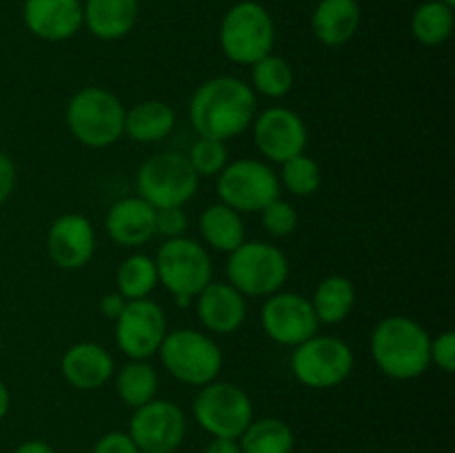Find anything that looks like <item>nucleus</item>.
I'll list each match as a JSON object with an SVG mask.
<instances>
[{
	"instance_id": "36",
	"label": "nucleus",
	"mask_w": 455,
	"mask_h": 453,
	"mask_svg": "<svg viewBox=\"0 0 455 453\" xmlns=\"http://www.w3.org/2000/svg\"><path fill=\"white\" fill-rule=\"evenodd\" d=\"M92 453H140L138 447L133 444V440L129 438V433L124 431H111L105 433L96 444H93Z\"/></svg>"
},
{
	"instance_id": "31",
	"label": "nucleus",
	"mask_w": 455,
	"mask_h": 453,
	"mask_svg": "<svg viewBox=\"0 0 455 453\" xmlns=\"http://www.w3.org/2000/svg\"><path fill=\"white\" fill-rule=\"evenodd\" d=\"M283 171H280L278 180L284 189L289 191L296 198H309L323 185V173H320V164L314 158H309L307 154L293 155L287 163L280 164Z\"/></svg>"
},
{
	"instance_id": "38",
	"label": "nucleus",
	"mask_w": 455,
	"mask_h": 453,
	"mask_svg": "<svg viewBox=\"0 0 455 453\" xmlns=\"http://www.w3.org/2000/svg\"><path fill=\"white\" fill-rule=\"evenodd\" d=\"M124 305H127V300H124L118 291L107 293V296H102V300H100V314L105 315V318L116 320L120 314H123Z\"/></svg>"
},
{
	"instance_id": "5",
	"label": "nucleus",
	"mask_w": 455,
	"mask_h": 453,
	"mask_svg": "<svg viewBox=\"0 0 455 453\" xmlns=\"http://www.w3.org/2000/svg\"><path fill=\"white\" fill-rule=\"evenodd\" d=\"M218 40H220L222 53L231 62L251 67L260 58L274 53L275 22L260 3L243 0L225 13Z\"/></svg>"
},
{
	"instance_id": "34",
	"label": "nucleus",
	"mask_w": 455,
	"mask_h": 453,
	"mask_svg": "<svg viewBox=\"0 0 455 453\" xmlns=\"http://www.w3.org/2000/svg\"><path fill=\"white\" fill-rule=\"evenodd\" d=\"M187 213L182 207L156 209V235H164L167 240L180 238L187 231Z\"/></svg>"
},
{
	"instance_id": "11",
	"label": "nucleus",
	"mask_w": 455,
	"mask_h": 453,
	"mask_svg": "<svg viewBox=\"0 0 455 453\" xmlns=\"http://www.w3.org/2000/svg\"><path fill=\"white\" fill-rule=\"evenodd\" d=\"M354 349L336 336H318L293 346L291 371L300 385L311 389H333L351 376Z\"/></svg>"
},
{
	"instance_id": "8",
	"label": "nucleus",
	"mask_w": 455,
	"mask_h": 453,
	"mask_svg": "<svg viewBox=\"0 0 455 453\" xmlns=\"http://www.w3.org/2000/svg\"><path fill=\"white\" fill-rule=\"evenodd\" d=\"M198 173L178 151L149 155L136 173L138 195L154 209L182 207L198 194Z\"/></svg>"
},
{
	"instance_id": "4",
	"label": "nucleus",
	"mask_w": 455,
	"mask_h": 453,
	"mask_svg": "<svg viewBox=\"0 0 455 453\" xmlns=\"http://www.w3.org/2000/svg\"><path fill=\"white\" fill-rule=\"evenodd\" d=\"M160 364L173 380L189 386H204L218 380L225 364L220 346L212 336L196 329L167 331L158 349Z\"/></svg>"
},
{
	"instance_id": "23",
	"label": "nucleus",
	"mask_w": 455,
	"mask_h": 453,
	"mask_svg": "<svg viewBox=\"0 0 455 453\" xmlns=\"http://www.w3.org/2000/svg\"><path fill=\"white\" fill-rule=\"evenodd\" d=\"M173 127L176 111L163 100H140L124 114V133L140 145L164 140Z\"/></svg>"
},
{
	"instance_id": "7",
	"label": "nucleus",
	"mask_w": 455,
	"mask_h": 453,
	"mask_svg": "<svg viewBox=\"0 0 455 453\" xmlns=\"http://www.w3.org/2000/svg\"><path fill=\"white\" fill-rule=\"evenodd\" d=\"M227 280L244 298H269L283 291L289 280V260L271 242L244 240L238 249L229 253L227 260Z\"/></svg>"
},
{
	"instance_id": "19",
	"label": "nucleus",
	"mask_w": 455,
	"mask_h": 453,
	"mask_svg": "<svg viewBox=\"0 0 455 453\" xmlns=\"http://www.w3.org/2000/svg\"><path fill=\"white\" fill-rule=\"evenodd\" d=\"M105 229L116 244L138 249L156 235V209L140 195H129L109 207Z\"/></svg>"
},
{
	"instance_id": "24",
	"label": "nucleus",
	"mask_w": 455,
	"mask_h": 453,
	"mask_svg": "<svg viewBox=\"0 0 455 453\" xmlns=\"http://www.w3.org/2000/svg\"><path fill=\"white\" fill-rule=\"evenodd\" d=\"M198 229L207 247L216 249L220 253H231L244 242V220L243 213L227 204L216 203L209 204L200 213Z\"/></svg>"
},
{
	"instance_id": "13",
	"label": "nucleus",
	"mask_w": 455,
	"mask_h": 453,
	"mask_svg": "<svg viewBox=\"0 0 455 453\" xmlns=\"http://www.w3.org/2000/svg\"><path fill=\"white\" fill-rule=\"evenodd\" d=\"M116 322V345L129 360H149L167 336V315L158 302L127 300Z\"/></svg>"
},
{
	"instance_id": "29",
	"label": "nucleus",
	"mask_w": 455,
	"mask_h": 453,
	"mask_svg": "<svg viewBox=\"0 0 455 453\" xmlns=\"http://www.w3.org/2000/svg\"><path fill=\"white\" fill-rule=\"evenodd\" d=\"M116 291L124 300H142L158 287V271L154 258L147 253H132L123 260L116 274Z\"/></svg>"
},
{
	"instance_id": "16",
	"label": "nucleus",
	"mask_w": 455,
	"mask_h": 453,
	"mask_svg": "<svg viewBox=\"0 0 455 453\" xmlns=\"http://www.w3.org/2000/svg\"><path fill=\"white\" fill-rule=\"evenodd\" d=\"M96 251V231L83 213H62L47 231V256L65 271L83 269Z\"/></svg>"
},
{
	"instance_id": "3",
	"label": "nucleus",
	"mask_w": 455,
	"mask_h": 453,
	"mask_svg": "<svg viewBox=\"0 0 455 453\" xmlns=\"http://www.w3.org/2000/svg\"><path fill=\"white\" fill-rule=\"evenodd\" d=\"M123 100L105 87H84L67 102L65 120L71 136L89 149H105L124 136Z\"/></svg>"
},
{
	"instance_id": "27",
	"label": "nucleus",
	"mask_w": 455,
	"mask_h": 453,
	"mask_svg": "<svg viewBox=\"0 0 455 453\" xmlns=\"http://www.w3.org/2000/svg\"><path fill=\"white\" fill-rule=\"evenodd\" d=\"M158 371L147 360H129L116 376V393L129 409L151 402L158 393Z\"/></svg>"
},
{
	"instance_id": "14",
	"label": "nucleus",
	"mask_w": 455,
	"mask_h": 453,
	"mask_svg": "<svg viewBox=\"0 0 455 453\" xmlns=\"http://www.w3.org/2000/svg\"><path fill=\"white\" fill-rule=\"evenodd\" d=\"M260 324L267 338L283 346H298L318 333L320 320L302 293L278 291L262 305Z\"/></svg>"
},
{
	"instance_id": "9",
	"label": "nucleus",
	"mask_w": 455,
	"mask_h": 453,
	"mask_svg": "<svg viewBox=\"0 0 455 453\" xmlns=\"http://www.w3.org/2000/svg\"><path fill=\"white\" fill-rule=\"evenodd\" d=\"M196 422L212 438L238 440L253 420V404L247 391L234 382L213 380L200 386L191 404Z\"/></svg>"
},
{
	"instance_id": "2",
	"label": "nucleus",
	"mask_w": 455,
	"mask_h": 453,
	"mask_svg": "<svg viewBox=\"0 0 455 453\" xmlns=\"http://www.w3.org/2000/svg\"><path fill=\"white\" fill-rule=\"evenodd\" d=\"M431 336L409 315H387L373 327L371 358L391 380H416L431 367Z\"/></svg>"
},
{
	"instance_id": "20",
	"label": "nucleus",
	"mask_w": 455,
	"mask_h": 453,
	"mask_svg": "<svg viewBox=\"0 0 455 453\" xmlns=\"http://www.w3.org/2000/svg\"><path fill=\"white\" fill-rule=\"evenodd\" d=\"M114 358L98 342H78L65 351L60 360V373L74 389L96 391L114 376Z\"/></svg>"
},
{
	"instance_id": "22",
	"label": "nucleus",
	"mask_w": 455,
	"mask_h": 453,
	"mask_svg": "<svg viewBox=\"0 0 455 453\" xmlns=\"http://www.w3.org/2000/svg\"><path fill=\"white\" fill-rule=\"evenodd\" d=\"M138 0H84L83 25L100 40H120L136 27Z\"/></svg>"
},
{
	"instance_id": "30",
	"label": "nucleus",
	"mask_w": 455,
	"mask_h": 453,
	"mask_svg": "<svg viewBox=\"0 0 455 453\" xmlns=\"http://www.w3.org/2000/svg\"><path fill=\"white\" fill-rule=\"evenodd\" d=\"M293 83H296V74L287 58L269 53L251 65V89L256 96L260 93L271 100H278L291 91Z\"/></svg>"
},
{
	"instance_id": "40",
	"label": "nucleus",
	"mask_w": 455,
	"mask_h": 453,
	"mask_svg": "<svg viewBox=\"0 0 455 453\" xmlns=\"http://www.w3.org/2000/svg\"><path fill=\"white\" fill-rule=\"evenodd\" d=\"M13 453H56L52 449V444L43 442V440H27Z\"/></svg>"
},
{
	"instance_id": "39",
	"label": "nucleus",
	"mask_w": 455,
	"mask_h": 453,
	"mask_svg": "<svg viewBox=\"0 0 455 453\" xmlns=\"http://www.w3.org/2000/svg\"><path fill=\"white\" fill-rule=\"evenodd\" d=\"M204 453H243L240 451L238 440L231 438H213L212 442L207 444Z\"/></svg>"
},
{
	"instance_id": "6",
	"label": "nucleus",
	"mask_w": 455,
	"mask_h": 453,
	"mask_svg": "<svg viewBox=\"0 0 455 453\" xmlns=\"http://www.w3.org/2000/svg\"><path fill=\"white\" fill-rule=\"evenodd\" d=\"M158 284H163L180 306H187L213 280V262L207 247L187 235L172 238L154 258Z\"/></svg>"
},
{
	"instance_id": "1",
	"label": "nucleus",
	"mask_w": 455,
	"mask_h": 453,
	"mask_svg": "<svg viewBox=\"0 0 455 453\" xmlns=\"http://www.w3.org/2000/svg\"><path fill=\"white\" fill-rule=\"evenodd\" d=\"M258 96L235 76H216L200 84L189 100V120L200 138L227 142L251 127Z\"/></svg>"
},
{
	"instance_id": "37",
	"label": "nucleus",
	"mask_w": 455,
	"mask_h": 453,
	"mask_svg": "<svg viewBox=\"0 0 455 453\" xmlns=\"http://www.w3.org/2000/svg\"><path fill=\"white\" fill-rule=\"evenodd\" d=\"M16 180H18V171L12 155H9L7 151L0 149V204L7 203L9 195L13 194V189H16Z\"/></svg>"
},
{
	"instance_id": "25",
	"label": "nucleus",
	"mask_w": 455,
	"mask_h": 453,
	"mask_svg": "<svg viewBox=\"0 0 455 453\" xmlns=\"http://www.w3.org/2000/svg\"><path fill=\"white\" fill-rule=\"evenodd\" d=\"M320 324H340L355 306V287L347 275L333 274L320 280L314 298H309Z\"/></svg>"
},
{
	"instance_id": "12",
	"label": "nucleus",
	"mask_w": 455,
	"mask_h": 453,
	"mask_svg": "<svg viewBox=\"0 0 455 453\" xmlns=\"http://www.w3.org/2000/svg\"><path fill=\"white\" fill-rule=\"evenodd\" d=\"M127 433L140 453H173L187 433L185 411L172 400L154 398L133 409Z\"/></svg>"
},
{
	"instance_id": "35",
	"label": "nucleus",
	"mask_w": 455,
	"mask_h": 453,
	"mask_svg": "<svg viewBox=\"0 0 455 453\" xmlns=\"http://www.w3.org/2000/svg\"><path fill=\"white\" fill-rule=\"evenodd\" d=\"M431 364H438L444 373L455 371V333L443 331L438 338H431Z\"/></svg>"
},
{
	"instance_id": "17",
	"label": "nucleus",
	"mask_w": 455,
	"mask_h": 453,
	"mask_svg": "<svg viewBox=\"0 0 455 453\" xmlns=\"http://www.w3.org/2000/svg\"><path fill=\"white\" fill-rule=\"evenodd\" d=\"M22 20L27 29L47 43L69 40L83 29V3L80 0H25Z\"/></svg>"
},
{
	"instance_id": "28",
	"label": "nucleus",
	"mask_w": 455,
	"mask_h": 453,
	"mask_svg": "<svg viewBox=\"0 0 455 453\" xmlns=\"http://www.w3.org/2000/svg\"><path fill=\"white\" fill-rule=\"evenodd\" d=\"M453 7L443 0H427L413 12L411 36L425 47H438L453 34Z\"/></svg>"
},
{
	"instance_id": "32",
	"label": "nucleus",
	"mask_w": 455,
	"mask_h": 453,
	"mask_svg": "<svg viewBox=\"0 0 455 453\" xmlns=\"http://www.w3.org/2000/svg\"><path fill=\"white\" fill-rule=\"evenodd\" d=\"M187 160L198 178H216L229 164V149L225 142L213 140V138H198L191 145Z\"/></svg>"
},
{
	"instance_id": "41",
	"label": "nucleus",
	"mask_w": 455,
	"mask_h": 453,
	"mask_svg": "<svg viewBox=\"0 0 455 453\" xmlns=\"http://www.w3.org/2000/svg\"><path fill=\"white\" fill-rule=\"evenodd\" d=\"M9 404H12V395H9V389L4 386V382L0 380V420L7 416L9 411Z\"/></svg>"
},
{
	"instance_id": "33",
	"label": "nucleus",
	"mask_w": 455,
	"mask_h": 453,
	"mask_svg": "<svg viewBox=\"0 0 455 453\" xmlns=\"http://www.w3.org/2000/svg\"><path fill=\"white\" fill-rule=\"evenodd\" d=\"M260 220L267 234L274 235V238H284V235H291L296 231L298 213L291 203H287L283 198H275L262 209Z\"/></svg>"
},
{
	"instance_id": "26",
	"label": "nucleus",
	"mask_w": 455,
	"mask_h": 453,
	"mask_svg": "<svg viewBox=\"0 0 455 453\" xmlns=\"http://www.w3.org/2000/svg\"><path fill=\"white\" fill-rule=\"evenodd\" d=\"M238 444L243 453H291L296 447V435L280 417H260L249 422Z\"/></svg>"
},
{
	"instance_id": "42",
	"label": "nucleus",
	"mask_w": 455,
	"mask_h": 453,
	"mask_svg": "<svg viewBox=\"0 0 455 453\" xmlns=\"http://www.w3.org/2000/svg\"><path fill=\"white\" fill-rule=\"evenodd\" d=\"M443 3H447V4H451V7H453V4H455V0H443Z\"/></svg>"
},
{
	"instance_id": "15",
	"label": "nucleus",
	"mask_w": 455,
	"mask_h": 453,
	"mask_svg": "<svg viewBox=\"0 0 455 453\" xmlns=\"http://www.w3.org/2000/svg\"><path fill=\"white\" fill-rule=\"evenodd\" d=\"M253 145L269 163H287L293 155L305 154L307 133L305 120L289 107H269L256 114L251 123Z\"/></svg>"
},
{
	"instance_id": "18",
	"label": "nucleus",
	"mask_w": 455,
	"mask_h": 453,
	"mask_svg": "<svg viewBox=\"0 0 455 453\" xmlns=\"http://www.w3.org/2000/svg\"><path fill=\"white\" fill-rule=\"evenodd\" d=\"M196 314L209 333L229 336L247 320V298L229 282H209L196 296Z\"/></svg>"
},
{
	"instance_id": "10",
	"label": "nucleus",
	"mask_w": 455,
	"mask_h": 453,
	"mask_svg": "<svg viewBox=\"0 0 455 453\" xmlns=\"http://www.w3.org/2000/svg\"><path fill=\"white\" fill-rule=\"evenodd\" d=\"M216 194L238 213H260L271 200L280 198L278 173L265 160H234L216 176Z\"/></svg>"
},
{
	"instance_id": "21",
	"label": "nucleus",
	"mask_w": 455,
	"mask_h": 453,
	"mask_svg": "<svg viewBox=\"0 0 455 453\" xmlns=\"http://www.w3.org/2000/svg\"><path fill=\"white\" fill-rule=\"evenodd\" d=\"M360 27L358 0H320L311 16L314 36L327 47H342Z\"/></svg>"
}]
</instances>
